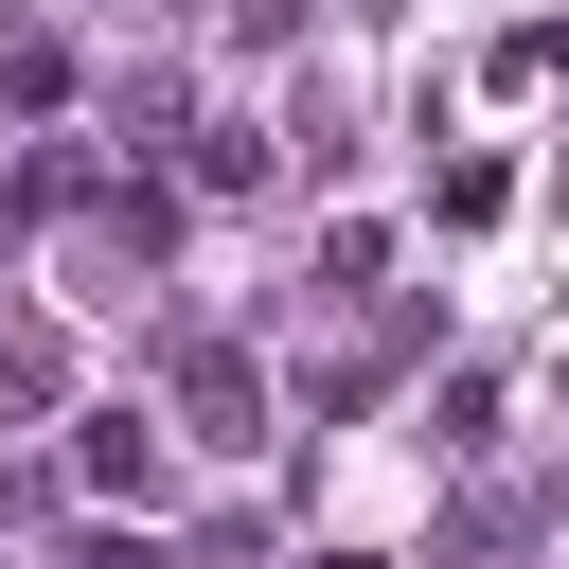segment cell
<instances>
[{"label":"cell","instance_id":"1","mask_svg":"<svg viewBox=\"0 0 569 569\" xmlns=\"http://www.w3.org/2000/svg\"><path fill=\"white\" fill-rule=\"evenodd\" d=\"M89 480L124 498V480H160V445H142V409H89Z\"/></svg>","mask_w":569,"mask_h":569}]
</instances>
